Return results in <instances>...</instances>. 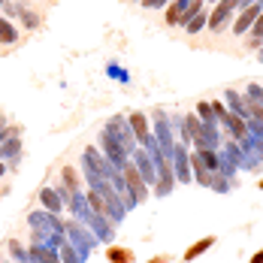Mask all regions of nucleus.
Returning <instances> with one entry per match:
<instances>
[{
	"label": "nucleus",
	"instance_id": "1",
	"mask_svg": "<svg viewBox=\"0 0 263 263\" xmlns=\"http://www.w3.org/2000/svg\"><path fill=\"white\" fill-rule=\"evenodd\" d=\"M257 15H260V9H257V6H248V9L242 12V18L236 22V27H233V30H236V33H242V30H248V27H251L254 22H257Z\"/></svg>",
	"mask_w": 263,
	"mask_h": 263
},
{
	"label": "nucleus",
	"instance_id": "2",
	"mask_svg": "<svg viewBox=\"0 0 263 263\" xmlns=\"http://www.w3.org/2000/svg\"><path fill=\"white\" fill-rule=\"evenodd\" d=\"M212 245H215V236H206V239H200L197 245H191V248L184 251V260H194V257H200L203 251H209Z\"/></svg>",
	"mask_w": 263,
	"mask_h": 263
},
{
	"label": "nucleus",
	"instance_id": "3",
	"mask_svg": "<svg viewBox=\"0 0 263 263\" xmlns=\"http://www.w3.org/2000/svg\"><path fill=\"white\" fill-rule=\"evenodd\" d=\"M227 9H230V3H224V6H218V9H215V15H212V18H209V22H212V30H221V27H224V25H221V22H224V18H227Z\"/></svg>",
	"mask_w": 263,
	"mask_h": 263
},
{
	"label": "nucleus",
	"instance_id": "4",
	"mask_svg": "<svg viewBox=\"0 0 263 263\" xmlns=\"http://www.w3.org/2000/svg\"><path fill=\"white\" fill-rule=\"evenodd\" d=\"M109 260L112 263H133V254L124 248H109Z\"/></svg>",
	"mask_w": 263,
	"mask_h": 263
},
{
	"label": "nucleus",
	"instance_id": "5",
	"mask_svg": "<svg viewBox=\"0 0 263 263\" xmlns=\"http://www.w3.org/2000/svg\"><path fill=\"white\" fill-rule=\"evenodd\" d=\"M251 263H263V251H257V254L251 257Z\"/></svg>",
	"mask_w": 263,
	"mask_h": 263
},
{
	"label": "nucleus",
	"instance_id": "6",
	"mask_svg": "<svg viewBox=\"0 0 263 263\" xmlns=\"http://www.w3.org/2000/svg\"><path fill=\"white\" fill-rule=\"evenodd\" d=\"M160 3H163V0H148V6H160Z\"/></svg>",
	"mask_w": 263,
	"mask_h": 263
},
{
	"label": "nucleus",
	"instance_id": "7",
	"mask_svg": "<svg viewBox=\"0 0 263 263\" xmlns=\"http://www.w3.org/2000/svg\"><path fill=\"white\" fill-rule=\"evenodd\" d=\"M152 263H166V257H155V260H152Z\"/></svg>",
	"mask_w": 263,
	"mask_h": 263
},
{
	"label": "nucleus",
	"instance_id": "8",
	"mask_svg": "<svg viewBox=\"0 0 263 263\" xmlns=\"http://www.w3.org/2000/svg\"><path fill=\"white\" fill-rule=\"evenodd\" d=\"M260 187H263V182H260Z\"/></svg>",
	"mask_w": 263,
	"mask_h": 263
}]
</instances>
